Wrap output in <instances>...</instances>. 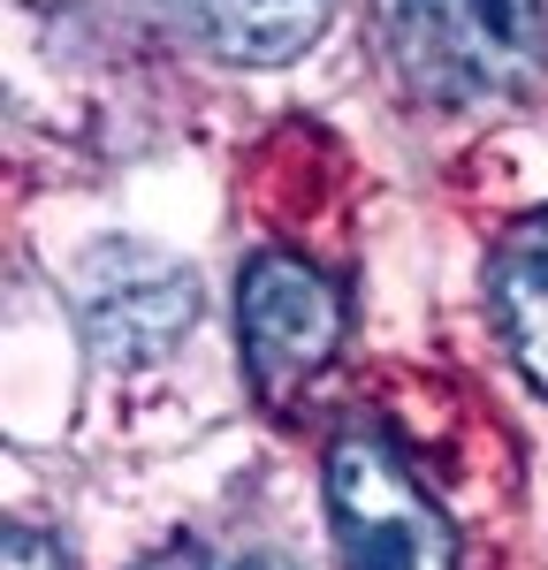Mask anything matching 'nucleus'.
<instances>
[{
	"mask_svg": "<svg viewBox=\"0 0 548 570\" xmlns=\"http://www.w3.org/2000/svg\"><path fill=\"white\" fill-rule=\"evenodd\" d=\"M397 69L442 107H496L541 77V0H381Z\"/></svg>",
	"mask_w": 548,
	"mask_h": 570,
	"instance_id": "f257e3e1",
	"label": "nucleus"
},
{
	"mask_svg": "<svg viewBox=\"0 0 548 570\" xmlns=\"http://www.w3.org/2000/svg\"><path fill=\"white\" fill-rule=\"evenodd\" d=\"M160 8L236 69H282L313 53V39L335 16V0H160Z\"/></svg>",
	"mask_w": 548,
	"mask_h": 570,
	"instance_id": "39448f33",
	"label": "nucleus"
},
{
	"mask_svg": "<svg viewBox=\"0 0 548 570\" xmlns=\"http://www.w3.org/2000/svg\"><path fill=\"white\" fill-rule=\"evenodd\" d=\"M137 570H297V563H282L267 548H198V540H176V548L145 556Z\"/></svg>",
	"mask_w": 548,
	"mask_h": 570,
	"instance_id": "0eeeda50",
	"label": "nucleus"
},
{
	"mask_svg": "<svg viewBox=\"0 0 548 570\" xmlns=\"http://www.w3.org/2000/svg\"><path fill=\"white\" fill-rule=\"evenodd\" d=\"M236 335L252 389L267 403H290L343 351V289L297 252H260L236 282Z\"/></svg>",
	"mask_w": 548,
	"mask_h": 570,
	"instance_id": "20e7f679",
	"label": "nucleus"
},
{
	"mask_svg": "<svg viewBox=\"0 0 548 570\" xmlns=\"http://www.w3.org/2000/svg\"><path fill=\"white\" fill-rule=\"evenodd\" d=\"M69 297H77L85 343L107 365H153V357H168L190 335V320H198V274L176 252H160V244L107 236V244H91L85 259H77Z\"/></svg>",
	"mask_w": 548,
	"mask_h": 570,
	"instance_id": "7ed1b4c3",
	"label": "nucleus"
},
{
	"mask_svg": "<svg viewBox=\"0 0 548 570\" xmlns=\"http://www.w3.org/2000/svg\"><path fill=\"white\" fill-rule=\"evenodd\" d=\"M8 570H61V548L39 525H8Z\"/></svg>",
	"mask_w": 548,
	"mask_h": 570,
	"instance_id": "6e6552de",
	"label": "nucleus"
},
{
	"mask_svg": "<svg viewBox=\"0 0 548 570\" xmlns=\"http://www.w3.org/2000/svg\"><path fill=\"white\" fill-rule=\"evenodd\" d=\"M327 518L343 570H457V525L404 472L381 434H343L327 449Z\"/></svg>",
	"mask_w": 548,
	"mask_h": 570,
	"instance_id": "f03ea898",
	"label": "nucleus"
},
{
	"mask_svg": "<svg viewBox=\"0 0 548 570\" xmlns=\"http://www.w3.org/2000/svg\"><path fill=\"white\" fill-rule=\"evenodd\" d=\"M488 297H496V335L510 365L526 373V389L548 395V206L502 236L488 266Z\"/></svg>",
	"mask_w": 548,
	"mask_h": 570,
	"instance_id": "423d86ee",
	"label": "nucleus"
}]
</instances>
